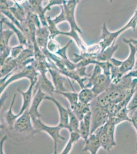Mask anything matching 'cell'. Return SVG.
I'll use <instances>...</instances> for the list:
<instances>
[{
  "mask_svg": "<svg viewBox=\"0 0 137 154\" xmlns=\"http://www.w3.org/2000/svg\"><path fill=\"white\" fill-rule=\"evenodd\" d=\"M56 93L63 96L68 100L70 104V108L74 107L79 102L78 93H76L75 91H58Z\"/></svg>",
  "mask_w": 137,
  "mask_h": 154,
  "instance_id": "obj_18",
  "label": "cell"
},
{
  "mask_svg": "<svg viewBox=\"0 0 137 154\" xmlns=\"http://www.w3.org/2000/svg\"><path fill=\"white\" fill-rule=\"evenodd\" d=\"M128 29V27L125 24L120 29L117 30L116 32H109L106 27V25L104 24V26H103V33L100 38V42L99 43V46L101 49V53L104 51L106 48L111 45L113 43L115 42L118 36Z\"/></svg>",
  "mask_w": 137,
  "mask_h": 154,
  "instance_id": "obj_4",
  "label": "cell"
},
{
  "mask_svg": "<svg viewBox=\"0 0 137 154\" xmlns=\"http://www.w3.org/2000/svg\"><path fill=\"white\" fill-rule=\"evenodd\" d=\"M85 145L82 151L89 152L91 154H96L101 147L99 139V130L97 128L95 131L91 134L87 140L84 141Z\"/></svg>",
  "mask_w": 137,
  "mask_h": 154,
  "instance_id": "obj_8",
  "label": "cell"
},
{
  "mask_svg": "<svg viewBox=\"0 0 137 154\" xmlns=\"http://www.w3.org/2000/svg\"><path fill=\"white\" fill-rule=\"evenodd\" d=\"M33 126L36 133L40 131H43L47 133L53 140L54 143V154H57V143L60 140H65L64 137L61 136L60 131L63 129L61 126L58 125L57 126H49L46 125L41 121L40 119H35L32 121Z\"/></svg>",
  "mask_w": 137,
  "mask_h": 154,
  "instance_id": "obj_2",
  "label": "cell"
},
{
  "mask_svg": "<svg viewBox=\"0 0 137 154\" xmlns=\"http://www.w3.org/2000/svg\"><path fill=\"white\" fill-rule=\"evenodd\" d=\"M70 109L80 121L82 120L83 117L87 112L91 110V103H83L79 102L76 105Z\"/></svg>",
  "mask_w": 137,
  "mask_h": 154,
  "instance_id": "obj_14",
  "label": "cell"
},
{
  "mask_svg": "<svg viewBox=\"0 0 137 154\" xmlns=\"http://www.w3.org/2000/svg\"><path fill=\"white\" fill-rule=\"evenodd\" d=\"M123 77H130L132 78L137 79V69H133V70L124 75Z\"/></svg>",
  "mask_w": 137,
  "mask_h": 154,
  "instance_id": "obj_22",
  "label": "cell"
},
{
  "mask_svg": "<svg viewBox=\"0 0 137 154\" xmlns=\"http://www.w3.org/2000/svg\"><path fill=\"white\" fill-rule=\"evenodd\" d=\"M69 139L61 154H69L71 151L73 143L77 142L81 138L80 134L78 131H71L70 133Z\"/></svg>",
  "mask_w": 137,
  "mask_h": 154,
  "instance_id": "obj_17",
  "label": "cell"
},
{
  "mask_svg": "<svg viewBox=\"0 0 137 154\" xmlns=\"http://www.w3.org/2000/svg\"><path fill=\"white\" fill-rule=\"evenodd\" d=\"M7 139V136H4L1 139V146H0V152H1V154H4L3 151V145L4 142Z\"/></svg>",
  "mask_w": 137,
  "mask_h": 154,
  "instance_id": "obj_24",
  "label": "cell"
},
{
  "mask_svg": "<svg viewBox=\"0 0 137 154\" xmlns=\"http://www.w3.org/2000/svg\"><path fill=\"white\" fill-rule=\"evenodd\" d=\"M38 81H31L30 85L26 91H22L19 89H17V91H19L21 94L22 96L23 97V104L19 113L17 114L19 117L23 114V112H24L25 110L29 109L32 100L33 88L37 83L38 82Z\"/></svg>",
  "mask_w": 137,
  "mask_h": 154,
  "instance_id": "obj_10",
  "label": "cell"
},
{
  "mask_svg": "<svg viewBox=\"0 0 137 154\" xmlns=\"http://www.w3.org/2000/svg\"><path fill=\"white\" fill-rule=\"evenodd\" d=\"M69 110V123L68 131L70 133L71 131H78L79 132V126L80 123V120L72 112L70 109Z\"/></svg>",
  "mask_w": 137,
  "mask_h": 154,
  "instance_id": "obj_19",
  "label": "cell"
},
{
  "mask_svg": "<svg viewBox=\"0 0 137 154\" xmlns=\"http://www.w3.org/2000/svg\"><path fill=\"white\" fill-rule=\"evenodd\" d=\"M99 130V139L101 147L107 151H110L114 147L112 143L106 130L105 124L98 128Z\"/></svg>",
  "mask_w": 137,
  "mask_h": 154,
  "instance_id": "obj_12",
  "label": "cell"
},
{
  "mask_svg": "<svg viewBox=\"0 0 137 154\" xmlns=\"http://www.w3.org/2000/svg\"><path fill=\"white\" fill-rule=\"evenodd\" d=\"M112 84L111 77L106 75L105 74H100L93 81L91 85V89L95 97L105 91Z\"/></svg>",
  "mask_w": 137,
  "mask_h": 154,
  "instance_id": "obj_6",
  "label": "cell"
},
{
  "mask_svg": "<svg viewBox=\"0 0 137 154\" xmlns=\"http://www.w3.org/2000/svg\"><path fill=\"white\" fill-rule=\"evenodd\" d=\"M38 72L35 69L33 65H27L21 69H14L10 74L1 78L0 93H3L4 91L9 84L12 82L23 78L29 79L30 81H38Z\"/></svg>",
  "mask_w": 137,
  "mask_h": 154,
  "instance_id": "obj_1",
  "label": "cell"
},
{
  "mask_svg": "<svg viewBox=\"0 0 137 154\" xmlns=\"http://www.w3.org/2000/svg\"><path fill=\"white\" fill-rule=\"evenodd\" d=\"M47 95L46 93L43 92L38 83V89L35 94L34 96L32 98L31 103L29 109V112L31 116L32 121L35 119H40L41 117V115L39 112L38 109L41 102L45 99L46 96Z\"/></svg>",
  "mask_w": 137,
  "mask_h": 154,
  "instance_id": "obj_5",
  "label": "cell"
},
{
  "mask_svg": "<svg viewBox=\"0 0 137 154\" xmlns=\"http://www.w3.org/2000/svg\"><path fill=\"white\" fill-rule=\"evenodd\" d=\"M113 43L111 45L106 48L103 52L100 53L96 58V61L100 62H109V60L113 58V56L115 52L118 48L117 44Z\"/></svg>",
  "mask_w": 137,
  "mask_h": 154,
  "instance_id": "obj_13",
  "label": "cell"
},
{
  "mask_svg": "<svg viewBox=\"0 0 137 154\" xmlns=\"http://www.w3.org/2000/svg\"><path fill=\"white\" fill-rule=\"evenodd\" d=\"M134 69H137V59L136 61Z\"/></svg>",
  "mask_w": 137,
  "mask_h": 154,
  "instance_id": "obj_25",
  "label": "cell"
},
{
  "mask_svg": "<svg viewBox=\"0 0 137 154\" xmlns=\"http://www.w3.org/2000/svg\"><path fill=\"white\" fill-rule=\"evenodd\" d=\"M110 1V2H113V0H109Z\"/></svg>",
  "mask_w": 137,
  "mask_h": 154,
  "instance_id": "obj_26",
  "label": "cell"
},
{
  "mask_svg": "<svg viewBox=\"0 0 137 154\" xmlns=\"http://www.w3.org/2000/svg\"><path fill=\"white\" fill-rule=\"evenodd\" d=\"M13 129L17 133L21 134L29 132L33 134L36 133L31 116L29 112V109L25 110L23 114L17 118L14 123Z\"/></svg>",
  "mask_w": 137,
  "mask_h": 154,
  "instance_id": "obj_3",
  "label": "cell"
},
{
  "mask_svg": "<svg viewBox=\"0 0 137 154\" xmlns=\"http://www.w3.org/2000/svg\"><path fill=\"white\" fill-rule=\"evenodd\" d=\"M127 44L130 49V54L125 60L122 61L121 65L119 67L120 72L123 76L134 69L136 61V55L137 53V50L132 43H129Z\"/></svg>",
  "mask_w": 137,
  "mask_h": 154,
  "instance_id": "obj_9",
  "label": "cell"
},
{
  "mask_svg": "<svg viewBox=\"0 0 137 154\" xmlns=\"http://www.w3.org/2000/svg\"><path fill=\"white\" fill-rule=\"evenodd\" d=\"M48 72H50L52 77L53 84L55 88L54 93L58 91H68L64 85V79L61 73L55 68V67L51 66L49 68Z\"/></svg>",
  "mask_w": 137,
  "mask_h": 154,
  "instance_id": "obj_11",
  "label": "cell"
},
{
  "mask_svg": "<svg viewBox=\"0 0 137 154\" xmlns=\"http://www.w3.org/2000/svg\"><path fill=\"white\" fill-rule=\"evenodd\" d=\"M129 114H129L130 118V123L135 130L137 137V108L130 111ZM136 150L137 151V142L136 143Z\"/></svg>",
  "mask_w": 137,
  "mask_h": 154,
  "instance_id": "obj_20",
  "label": "cell"
},
{
  "mask_svg": "<svg viewBox=\"0 0 137 154\" xmlns=\"http://www.w3.org/2000/svg\"><path fill=\"white\" fill-rule=\"evenodd\" d=\"M16 94H14L13 97L12 98V101L11 103L10 106L8 110H7L5 114V120L7 122V125L8 126L9 128L10 129H13V126H14V123L16 121L17 118H19V116L15 114L12 111V108L14 105V102L16 100Z\"/></svg>",
  "mask_w": 137,
  "mask_h": 154,
  "instance_id": "obj_15",
  "label": "cell"
},
{
  "mask_svg": "<svg viewBox=\"0 0 137 154\" xmlns=\"http://www.w3.org/2000/svg\"><path fill=\"white\" fill-rule=\"evenodd\" d=\"M127 108L130 111L137 108V83L132 99L127 105Z\"/></svg>",
  "mask_w": 137,
  "mask_h": 154,
  "instance_id": "obj_21",
  "label": "cell"
},
{
  "mask_svg": "<svg viewBox=\"0 0 137 154\" xmlns=\"http://www.w3.org/2000/svg\"><path fill=\"white\" fill-rule=\"evenodd\" d=\"M109 62L112 65L117 67H120L122 63V61H120L114 58H112Z\"/></svg>",
  "mask_w": 137,
  "mask_h": 154,
  "instance_id": "obj_23",
  "label": "cell"
},
{
  "mask_svg": "<svg viewBox=\"0 0 137 154\" xmlns=\"http://www.w3.org/2000/svg\"><path fill=\"white\" fill-rule=\"evenodd\" d=\"M45 100H49L53 102L57 107L59 112V125L63 128L68 130L69 123V109H66L64 106L61 104L59 102L56 100L55 98L47 95Z\"/></svg>",
  "mask_w": 137,
  "mask_h": 154,
  "instance_id": "obj_7",
  "label": "cell"
},
{
  "mask_svg": "<svg viewBox=\"0 0 137 154\" xmlns=\"http://www.w3.org/2000/svg\"><path fill=\"white\" fill-rule=\"evenodd\" d=\"M95 98V95L90 88H83L78 93L79 102L83 103H91Z\"/></svg>",
  "mask_w": 137,
  "mask_h": 154,
  "instance_id": "obj_16",
  "label": "cell"
}]
</instances>
